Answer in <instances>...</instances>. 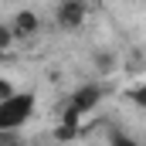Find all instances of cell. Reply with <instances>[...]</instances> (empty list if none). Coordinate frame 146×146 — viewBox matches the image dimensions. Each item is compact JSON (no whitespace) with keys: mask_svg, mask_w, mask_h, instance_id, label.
Returning a JSON list of instances; mask_svg holds the SVG:
<instances>
[{"mask_svg":"<svg viewBox=\"0 0 146 146\" xmlns=\"http://www.w3.org/2000/svg\"><path fill=\"white\" fill-rule=\"evenodd\" d=\"M99 99H102V88H95V85H85V88H78V92L72 95V102H68V112H65V122H61L58 136H61V139H72V133H75V126H78V119H82L85 112L92 109Z\"/></svg>","mask_w":146,"mask_h":146,"instance_id":"6da1fadb","label":"cell"},{"mask_svg":"<svg viewBox=\"0 0 146 146\" xmlns=\"http://www.w3.org/2000/svg\"><path fill=\"white\" fill-rule=\"evenodd\" d=\"M31 112H34V95L31 92H21V95L14 92L7 102H0V133L24 126L31 119Z\"/></svg>","mask_w":146,"mask_h":146,"instance_id":"7a4b0ae2","label":"cell"},{"mask_svg":"<svg viewBox=\"0 0 146 146\" xmlns=\"http://www.w3.org/2000/svg\"><path fill=\"white\" fill-rule=\"evenodd\" d=\"M58 21H61V27H78L85 21V7L82 3H61L58 7Z\"/></svg>","mask_w":146,"mask_h":146,"instance_id":"3957f363","label":"cell"},{"mask_svg":"<svg viewBox=\"0 0 146 146\" xmlns=\"http://www.w3.org/2000/svg\"><path fill=\"white\" fill-rule=\"evenodd\" d=\"M14 34H34L37 31V17L31 14V10H21L17 17H14V27H10Z\"/></svg>","mask_w":146,"mask_h":146,"instance_id":"277c9868","label":"cell"},{"mask_svg":"<svg viewBox=\"0 0 146 146\" xmlns=\"http://www.w3.org/2000/svg\"><path fill=\"white\" fill-rule=\"evenodd\" d=\"M112 146H139V143L129 139V136H122V133H115V136H112Z\"/></svg>","mask_w":146,"mask_h":146,"instance_id":"5b68a950","label":"cell"},{"mask_svg":"<svg viewBox=\"0 0 146 146\" xmlns=\"http://www.w3.org/2000/svg\"><path fill=\"white\" fill-rule=\"evenodd\" d=\"M10 95H14V88H10V82H7V78H0V102H7Z\"/></svg>","mask_w":146,"mask_h":146,"instance_id":"8992f818","label":"cell"},{"mask_svg":"<svg viewBox=\"0 0 146 146\" xmlns=\"http://www.w3.org/2000/svg\"><path fill=\"white\" fill-rule=\"evenodd\" d=\"M10 37H14V31H10L7 24H0V48H7V44H10Z\"/></svg>","mask_w":146,"mask_h":146,"instance_id":"52a82bcc","label":"cell"},{"mask_svg":"<svg viewBox=\"0 0 146 146\" xmlns=\"http://www.w3.org/2000/svg\"><path fill=\"white\" fill-rule=\"evenodd\" d=\"M133 102H136V106H143V109H146V85H139V88L133 92Z\"/></svg>","mask_w":146,"mask_h":146,"instance_id":"ba28073f","label":"cell"},{"mask_svg":"<svg viewBox=\"0 0 146 146\" xmlns=\"http://www.w3.org/2000/svg\"><path fill=\"white\" fill-rule=\"evenodd\" d=\"M7 146H17V143H7Z\"/></svg>","mask_w":146,"mask_h":146,"instance_id":"9c48e42d","label":"cell"}]
</instances>
